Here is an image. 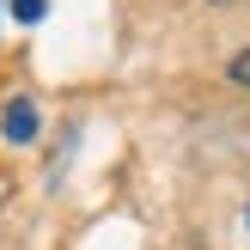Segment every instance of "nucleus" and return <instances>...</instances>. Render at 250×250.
Instances as JSON below:
<instances>
[{"instance_id":"20e7f679","label":"nucleus","mask_w":250,"mask_h":250,"mask_svg":"<svg viewBox=\"0 0 250 250\" xmlns=\"http://www.w3.org/2000/svg\"><path fill=\"white\" fill-rule=\"evenodd\" d=\"M208 6H232V0H208Z\"/></svg>"},{"instance_id":"f03ea898","label":"nucleus","mask_w":250,"mask_h":250,"mask_svg":"<svg viewBox=\"0 0 250 250\" xmlns=\"http://www.w3.org/2000/svg\"><path fill=\"white\" fill-rule=\"evenodd\" d=\"M226 80H232V85H244V92H250V49H238V55L226 61Z\"/></svg>"},{"instance_id":"f257e3e1","label":"nucleus","mask_w":250,"mask_h":250,"mask_svg":"<svg viewBox=\"0 0 250 250\" xmlns=\"http://www.w3.org/2000/svg\"><path fill=\"white\" fill-rule=\"evenodd\" d=\"M0 141L6 146H31L37 141V104L31 98H6L0 104Z\"/></svg>"},{"instance_id":"7ed1b4c3","label":"nucleus","mask_w":250,"mask_h":250,"mask_svg":"<svg viewBox=\"0 0 250 250\" xmlns=\"http://www.w3.org/2000/svg\"><path fill=\"white\" fill-rule=\"evenodd\" d=\"M43 12H49V0H12V19L19 24H37Z\"/></svg>"},{"instance_id":"39448f33","label":"nucleus","mask_w":250,"mask_h":250,"mask_svg":"<svg viewBox=\"0 0 250 250\" xmlns=\"http://www.w3.org/2000/svg\"><path fill=\"white\" fill-rule=\"evenodd\" d=\"M183 250H195V244H183Z\"/></svg>"}]
</instances>
